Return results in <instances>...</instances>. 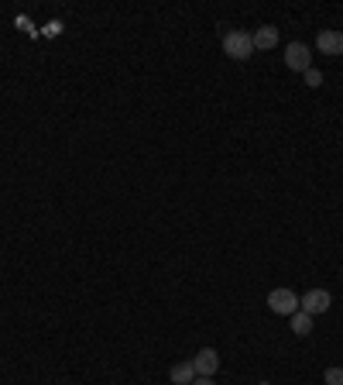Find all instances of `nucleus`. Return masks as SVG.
Wrapping results in <instances>:
<instances>
[{
	"mask_svg": "<svg viewBox=\"0 0 343 385\" xmlns=\"http://www.w3.org/2000/svg\"><path fill=\"white\" fill-rule=\"evenodd\" d=\"M250 38H254V48L268 52V48H275V45H278V28H275V24H261Z\"/></svg>",
	"mask_w": 343,
	"mask_h": 385,
	"instance_id": "0eeeda50",
	"label": "nucleus"
},
{
	"mask_svg": "<svg viewBox=\"0 0 343 385\" xmlns=\"http://www.w3.org/2000/svg\"><path fill=\"white\" fill-rule=\"evenodd\" d=\"M316 48L323 52V56H343V31H337V28H326V31H320V38H316Z\"/></svg>",
	"mask_w": 343,
	"mask_h": 385,
	"instance_id": "423d86ee",
	"label": "nucleus"
},
{
	"mask_svg": "<svg viewBox=\"0 0 343 385\" xmlns=\"http://www.w3.org/2000/svg\"><path fill=\"white\" fill-rule=\"evenodd\" d=\"M268 309L278 313V317H292V313H299V296L285 286L271 289V292H268Z\"/></svg>",
	"mask_w": 343,
	"mask_h": 385,
	"instance_id": "f03ea898",
	"label": "nucleus"
},
{
	"mask_svg": "<svg viewBox=\"0 0 343 385\" xmlns=\"http://www.w3.org/2000/svg\"><path fill=\"white\" fill-rule=\"evenodd\" d=\"M329 303H333L329 289H309L302 299H299V309H302V313H309V317H320V313H326V309H329Z\"/></svg>",
	"mask_w": 343,
	"mask_h": 385,
	"instance_id": "7ed1b4c3",
	"label": "nucleus"
},
{
	"mask_svg": "<svg viewBox=\"0 0 343 385\" xmlns=\"http://www.w3.org/2000/svg\"><path fill=\"white\" fill-rule=\"evenodd\" d=\"M288 320H292V334H299V337H309V334H312V317H309V313L299 309V313H292Z\"/></svg>",
	"mask_w": 343,
	"mask_h": 385,
	"instance_id": "1a4fd4ad",
	"label": "nucleus"
},
{
	"mask_svg": "<svg viewBox=\"0 0 343 385\" xmlns=\"http://www.w3.org/2000/svg\"><path fill=\"white\" fill-rule=\"evenodd\" d=\"M261 385H271V382H261Z\"/></svg>",
	"mask_w": 343,
	"mask_h": 385,
	"instance_id": "ddd939ff",
	"label": "nucleus"
},
{
	"mask_svg": "<svg viewBox=\"0 0 343 385\" xmlns=\"http://www.w3.org/2000/svg\"><path fill=\"white\" fill-rule=\"evenodd\" d=\"M223 52H227L233 62H244V58L254 56V38H250V31H241V28H233L223 35Z\"/></svg>",
	"mask_w": 343,
	"mask_h": 385,
	"instance_id": "f257e3e1",
	"label": "nucleus"
},
{
	"mask_svg": "<svg viewBox=\"0 0 343 385\" xmlns=\"http://www.w3.org/2000/svg\"><path fill=\"white\" fill-rule=\"evenodd\" d=\"M192 385H216V382H213V379H199V375H196V382H192Z\"/></svg>",
	"mask_w": 343,
	"mask_h": 385,
	"instance_id": "f8f14e48",
	"label": "nucleus"
},
{
	"mask_svg": "<svg viewBox=\"0 0 343 385\" xmlns=\"http://www.w3.org/2000/svg\"><path fill=\"white\" fill-rule=\"evenodd\" d=\"M302 76H305V83H309V86H323V73H320L316 66H312V69H305Z\"/></svg>",
	"mask_w": 343,
	"mask_h": 385,
	"instance_id": "9b49d317",
	"label": "nucleus"
},
{
	"mask_svg": "<svg viewBox=\"0 0 343 385\" xmlns=\"http://www.w3.org/2000/svg\"><path fill=\"white\" fill-rule=\"evenodd\" d=\"M172 382L175 385H192L196 382V368H192V361H179V365H172Z\"/></svg>",
	"mask_w": 343,
	"mask_h": 385,
	"instance_id": "6e6552de",
	"label": "nucleus"
},
{
	"mask_svg": "<svg viewBox=\"0 0 343 385\" xmlns=\"http://www.w3.org/2000/svg\"><path fill=\"white\" fill-rule=\"evenodd\" d=\"M285 66L292 69V73H305V69H312L309 45H302V41H292V45H285Z\"/></svg>",
	"mask_w": 343,
	"mask_h": 385,
	"instance_id": "20e7f679",
	"label": "nucleus"
},
{
	"mask_svg": "<svg viewBox=\"0 0 343 385\" xmlns=\"http://www.w3.org/2000/svg\"><path fill=\"white\" fill-rule=\"evenodd\" d=\"M192 368H196L199 379H213V375L220 371V354H216V347H199V354L192 358Z\"/></svg>",
	"mask_w": 343,
	"mask_h": 385,
	"instance_id": "39448f33",
	"label": "nucleus"
},
{
	"mask_svg": "<svg viewBox=\"0 0 343 385\" xmlns=\"http://www.w3.org/2000/svg\"><path fill=\"white\" fill-rule=\"evenodd\" d=\"M326 385H343V368L340 365H333V368H326Z\"/></svg>",
	"mask_w": 343,
	"mask_h": 385,
	"instance_id": "9d476101",
	"label": "nucleus"
}]
</instances>
